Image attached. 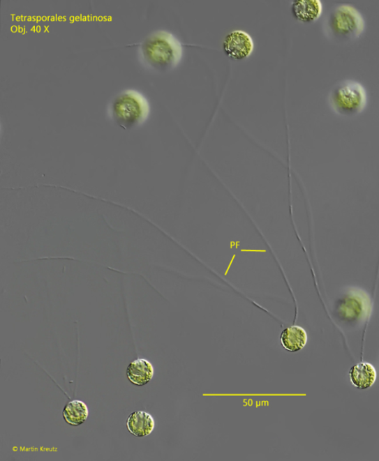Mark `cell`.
I'll use <instances>...</instances> for the list:
<instances>
[{"label":"cell","instance_id":"obj_1","mask_svg":"<svg viewBox=\"0 0 379 461\" xmlns=\"http://www.w3.org/2000/svg\"><path fill=\"white\" fill-rule=\"evenodd\" d=\"M144 63L160 72L177 68L183 56V46L173 33L158 30L147 36L140 47Z\"/></svg>","mask_w":379,"mask_h":461},{"label":"cell","instance_id":"obj_2","mask_svg":"<svg viewBox=\"0 0 379 461\" xmlns=\"http://www.w3.org/2000/svg\"><path fill=\"white\" fill-rule=\"evenodd\" d=\"M112 109L114 121L126 130L141 126L151 112L148 99L135 90L121 92L115 98Z\"/></svg>","mask_w":379,"mask_h":461},{"label":"cell","instance_id":"obj_3","mask_svg":"<svg viewBox=\"0 0 379 461\" xmlns=\"http://www.w3.org/2000/svg\"><path fill=\"white\" fill-rule=\"evenodd\" d=\"M329 35L339 40L356 39L365 29V20L361 11L350 4L336 6L327 20Z\"/></svg>","mask_w":379,"mask_h":461},{"label":"cell","instance_id":"obj_4","mask_svg":"<svg viewBox=\"0 0 379 461\" xmlns=\"http://www.w3.org/2000/svg\"><path fill=\"white\" fill-rule=\"evenodd\" d=\"M329 103L339 114L356 115L361 113L368 103V93L360 82L345 80L334 87L329 96Z\"/></svg>","mask_w":379,"mask_h":461},{"label":"cell","instance_id":"obj_5","mask_svg":"<svg viewBox=\"0 0 379 461\" xmlns=\"http://www.w3.org/2000/svg\"><path fill=\"white\" fill-rule=\"evenodd\" d=\"M223 47L227 56L230 59L240 61L248 58L253 54L254 42L246 31L236 30L226 36Z\"/></svg>","mask_w":379,"mask_h":461},{"label":"cell","instance_id":"obj_6","mask_svg":"<svg viewBox=\"0 0 379 461\" xmlns=\"http://www.w3.org/2000/svg\"><path fill=\"white\" fill-rule=\"evenodd\" d=\"M323 5L320 0H296L291 6L293 17L304 23L313 22L322 15Z\"/></svg>","mask_w":379,"mask_h":461},{"label":"cell","instance_id":"obj_7","mask_svg":"<svg viewBox=\"0 0 379 461\" xmlns=\"http://www.w3.org/2000/svg\"><path fill=\"white\" fill-rule=\"evenodd\" d=\"M126 425L131 434L137 438H144L153 432L156 423L150 414L140 410L128 416Z\"/></svg>","mask_w":379,"mask_h":461},{"label":"cell","instance_id":"obj_8","mask_svg":"<svg viewBox=\"0 0 379 461\" xmlns=\"http://www.w3.org/2000/svg\"><path fill=\"white\" fill-rule=\"evenodd\" d=\"M154 376V368L149 360L138 358L132 361L127 369V377L134 385L148 384Z\"/></svg>","mask_w":379,"mask_h":461},{"label":"cell","instance_id":"obj_9","mask_svg":"<svg viewBox=\"0 0 379 461\" xmlns=\"http://www.w3.org/2000/svg\"><path fill=\"white\" fill-rule=\"evenodd\" d=\"M308 339L306 331L298 326L288 327L280 335L281 345L285 351L290 353L302 351L306 346Z\"/></svg>","mask_w":379,"mask_h":461},{"label":"cell","instance_id":"obj_10","mask_svg":"<svg viewBox=\"0 0 379 461\" xmlns=\"http://www.w3.org/2000/svg\"><path fill=\"white\" fill-rule=\"evenodd\" d=\"M350 381L358 389L366 390L372 387L376 380L377 373L371 363H361L354 365L349 372Z\"/></svg>","mask_w":379,"mask_h":461},{"label":"cell","instance_id":"obj_11","mask_svg":"<svg viewBox=\"0 0 379 461\" xmlns=\"http://www.w3.org/2000/svg\"><path fill=\"white\" fill-rule=\"evenodd\" d=\"M88 406L80 400L69 402L64 407L63 416L67 423L73 427H79L88 419Z\"/></svg>","mask_w":379,"mask_h":461},{"label":"cell","instance_id":"obj_12","mask_svg":"<svg viewBox=\"0 0 379 461\" xmlns=\"http://www.w3.org/2000/svg\"><path fill=\"white\" fill-rule=\"evenodd\" d=\"M241 252H265V250H248V249H242Z\"/></svg>","mask_w":379,"mask_h":461},{"label":"cell","instance_id":"obj_13","mask_svg":"<svg viewBox=\"0 0 379 461\" xmlns=\"http://www.w3.org/2000/svg\"><path fill=\"white\" fill-rule=\"evenodd\" d=\"M235 255H234L233 257H232V259H231V261H230V264H229V266H228V269H227V270H226L225 275H227V273H228V271L230 270V267H231V265L233 264V262H234V260H235Z\"/></svg>","mask_w":379,"mask_h":461}]
</instances>
